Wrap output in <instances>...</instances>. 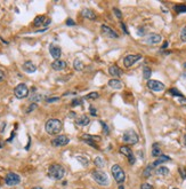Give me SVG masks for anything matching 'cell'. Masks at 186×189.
Here are the masks:
<instances>
[{
    "label": "cell",
    "mask_w": 186,
    "mask_h": 189,
    "mask_svg": "<svg viewBox=\"0 0 186 189\" xmlns=\"http://www.w3.org/2000/svg\"><path fill=\"white\" fill-rule=\"evenodd\" d=\"M45 129L49 135H56L61 132L62 121H58V119H49L45 125Z\"/></svg>",
    "instance_id": "cell-1"
},
{
    "label": "cell",
    "mask_w": 186,
    "mask_h": 189,
    "mask_svg": "<svg viewBox=\"0 0 186 189\" xmlns=\"http://www.w3.org/2000/svg\"><path fill=\"white\" fill-rule=\"evenodd\" d=\"M48 175L52 179H55V180H61L63 179L65 175V169L60 164H53L49 166L48 170Z\"/></svg>",
    "instance_id": "cell-2"
},
{
    "label": "cell",
    "mask_w": 186,
    "mask_h": 189,
    "mask_svg": "<svg viewBox=\"0 0 186 189\" xmlns=\"http://www.w3.org/2000/svg\"><path fill=\"white\" fill-rule=\"evenodd\" d=\"M111 172H112V175L113 178L115 179L119 185H122L126 180V174H125V171L121 169V166H119L118 164H114L112 166V169H111Z\"/></svg>",
    "instance_id": "cell-3"
},
{
    "label": "cell",
    "mask_w": 186,
    "mask_h": 189,
    "mask_svg": "<svg viewBox=\"0 0 186 189\" xmlns=\"http://www.w3.org/2000/svg\"><path fill=\"white\" fill-rule=\"evenodd\" d=\"M93 178L94 180L97 182L99 186H107L109 185V177H107V174L105 172H103L101 170H96V171H94L93 172Z\"/></svg>",
    "instance_id": "cell-4"
},
{
    "label": "cell",
    "mask_w": 186,
    "mask_h": 189,
    "mask_svg": "<svg viewBox=\"0 0 186 189\" xmlns=\"http://www.w3.org/2000/svg\"><path fill=\"white\" fill-rule=\"evenodd\" d=\"M122 140L127 145H136L138 142V140H139V138H138V134L134 129H128L123 134Z\"/></svg>",
    "instance_id": "cell-5"
},
{
    "label": "cell",
    "mask_w": 186,
    "mask_h": 189,
    "mask_svg": "<svg viewBox=\"0 0 186 189\" xmlns=\"http://www.w3.org/2000/svg\"><path fill=\"white\" fill-rule=\"evenodd\" d=\"M14 94L17 99H24L29 95V88L25 84H18L14 88Z\"/></svg>",
    "instance_id": "cell-6"
},
{
    "label": "cell",
    "mask_w": 186,
    "mask_h": 189,
    "mask_svg": "<svg viewBox=\"0 0 186 189\" xmlns=\"http://www.w3.org/2000/svg\"><path fill=\"white\" fill-rule=\"evenodd\" d=\"M147 87L153 92H162L166 88L165 84H162L161 81L159 80H154V79H149L147 80Z\"/></svg>",
    "instance_id": "cell-7"
},
{
    "label": "cell",
    "mask_w": 186,
    "mask_h": 189,
    "mask_svg": "<svg viewBox=\"0 0 186 189\" xmlns=\"http://www.w3.org/2000/svg\"><path fill=\"white\" fill-rule=\"evenodd\" d=\"M142 59V55L141 54H130V55H127V56L123 59V64H125L126 68H130L133 67L137 61H139Z\"/></svg>",
    "instance_id": "cell-8"
},
{
    "label": "cell",
    "mask_w": 186,
    "mask_h": 189,
    "mask_svg": "<svg viewBox=\"0 0 186 189\" xmlns=\"http://www.w3.org/2000/svg\"><path fill=\"white\" fill-rule=\"evenodd\" d=\"M5 182L7 186H17L21 182V178L16 173L10 172L5 177Z\"/></svg>",
    "instance_id": "cell-9"
},
{
    "label": "cell",
    "mask_w": 186,
    "mask_h": 189,
    "mask_svg": "<svg viewBox=\"0 0 186 189\" xmlns=\"http://www.w3.org/2000/svg\"><path fill=\"white\" fill-rule=\"evenodd\" d=\"M70 142V139L66 135H58L52 140V146L54 147H64Z\"/></svg>",
    "instance_id": "cell-10"
},
{
    "label": "cell",
    "mask_w": 186,
    "mask_h": 189,
    "mask_svg": "<svg viewBox=\"0 0 186 189\" xmlns=\"http://www.w3.org/2000/svg\"><path fill=\"white\" fill-rule=\"evenodd\" d=\"M50 22H52L50 18H47L46 16L41 15V16H37L34 18L33 24H34V27H45V28H47L50 24Z\"/></svg>",
    "instance_id": "cell-11"
},
{
    "label": "cell",
    "mask_w": 186,
    "mask_h": 189,
    "mask_svg": "<svg viewBox=\"0 0 186 189\" xmlns=\"http://www.w3.org/2000/svg\"><path fill=\"white\" fill-rule=\"evenodd\" d=\"M102 32L104 33L106 37H109V38H113V39H118V38H119L118 32H115L113 29L110 28L109 25H106V24L102 25Z\"/></svg>",
    "instance_id": "cell-12"
},
{
    "label": "cell",
    "mask_w": 186,
    "mask_h": 189,
    "mask_svg": "<svg viewBox=\"0 0 186 189\" xmlns=\"http://www.w3.org/2000/svg\"><path fill=\"white\" fill-rule=\"evenodd\" d=\"M49 53H50V55H52L55 60H60V57H61V55H62V49H61V47H58L57 45L52 44L49 46Z\"/></svg>",
    "instance_id": "cell-13"
},
{
    "label": "cell",
    "mask_w": 186,
    "mask_h": 189,
    "mask_svg": "<svg viewBox=\"0 0 186 189\" xmlns=\"http://www.w3.org/2000/svg\"><path fill=\"white\" fill-rule=\"evenodd\" d=\"M161 40H162V37L160 35H158V33H151L146 38V43L150 45L159 44V43H161Z\"/></svg>",
    "instance_id": "cell-14"
},
{
    "label": "cell",
    "mask_w": 186,
    "mask_h": 189,
    "mask_svg": "<svg viewBox=\"0 0 186 189\" xmlns=\"http://www.w3.org/2000/svg\"><path fill=\"white\" fill-rule=\"evenodd\" d=\"M109 73L114 78H119L122 76V69L119 68L117 64H113L109 68Z\"/></svg>",
    "instance_id": "cell-15"
},
{
    "label": "cell",
    "mask_w": 186,
    "mask_h": 189,
    "mask_svg": "<svg viewBox=\"0 0 186 189\" xmlns=\"http://www.w3.org/2000/svg\"><path fill=\"white\" fill-rule=\"evenodd\" d=\"M81 16L87 18V20H91V21H95L96 20V14L91 10V9H88V8H85L82 9V12H81Z\"/></svg>",
    "instance_id": "cell-16"
},
{
    "label": "cell",
    "mask_w": 186,
    "mask_h": 189,
    "mask_svg": "<svg viewBox=\"0 0 186 189\" xmlns=\"http://www.w3.org/2000/svg\"><path fill=\"white\" fill-rule=\"evenodd\" d=\"M23 70L28 73H33V72H36L37 67L33 62H31V61H26V62H24V64H23Z\"/></svg>",
    "instance_id": "cell-17"
},
{
    "label": "cell",
    "mask_w": 186,
    "mask_h": 189,
    "mask_svg": "<svg viewBox=\"0 0 186 189\" xmlns=\"http://www.w3.org/2000/svg\"><path fill=\"white\" fill-rule=\"evenodd\" d=\"M82 139H83V141H86L87 143H89L91 147L97 148V146H96V143H95V141L99 140V138H96V137H94V135H89V134H83V135H82Z\"/></svg>",
    "instance_id": "cell-18"
},
{
    "label": "cell",
    "mask_w": 186,
    "mask_h": 189,
    "mask_svg": "<svg viewBox=\"0 0 186 189\" xmlns=\"http://www.w3.org/2000/svg\"><path fill=\"white\" fill-rule=\"evenodd\" d=\"M52 68L56 71H60V70H63V69L66 68V62L63 60H55L52 63Z\"/></svg>",
    "instance_id": "cell-19"
},
{
    "label": "cell",
    "mask_w": 186,
    "mask_h": 189,
    "mask_svg": "<svg viewBox=\"0 0 186 189\" xmlns=\"http://www.w3.org/2000/svg\"><path fill=\"white\" fill-rule=\"evenodd\" d=\"M76 123H77V125H79V126H87V125L90 123V118H89L88 116H86V115H82V116H80L79 118H77Z\"/></svg>",
    "instance_id": "cell-20"
},
{
    "label": "cell",
    "mask_w": 186,
    "mask_h": 189,
    "mask_svg": "<svg viewBox=\"0 0 186 189\" xmlns=\"http://www.w3.org/2000/svg\"><path fill=\"white\" fill-rule=\"evenodd\" d=\"M109 86L110 87H112L114 89H121L122 88V83L118 78H113V79H111L109 81Z\"/></svg>",
    "instance_id": "cell-21"
},
{
    "label": "cell",
    "mask_w": 186,
    "mask_h": 189,
    "mask_svg": "<svg viewBox=\"0 0 186 189\" xmlns=\"http://www.w3.org/2000/svg\"><path fill=\"white\" fill-rule=\"evenodd\" d=\"M168 161H170V157L166 156V155H161L160 157H158V159H155V161L152 163V165H153V167H155V166H159L160 164L165 163V162H168Z\"/></svg>",
    "instance_id": "cell-22"
},
{
    "label": "cell",
    "mask_w": 186,
    "mask_h": 189,
    "mask_svg": "<svg viewBox=\"0 0 186 189\" xmlns=\"http://www.w3.org/2000/svg\"><path fill=\"white\" fill-rule=\"evenodd\" d=\"M155 173H157L158 175L166 177V175H168V174H169V169H168V167H166V166H160V167H158V169H157Z\"/></svg>",
    "instance_id": "cell-23"
},
{
    "label": "cell",
    "mask_w": 186,
    "mask_h": 189,
    "mask_svg": "<svg viewBox=\"0 0 186 189\" xmlns=\"http://www.w3.org/2000/svg\"><path fill=\"white\" fill-rule=\"evenodd\" d=\"M119 151H120V154L121 155H125V156L129 157L133 155V151H131V149L129 148V147H127V146H122L121 148L119 149Z\"/></svg>",
    "instance_id": "cell-24"
},
{
    "label": "cell",
    "mask_w": 186,
    "mask_h": 189,
    "mask_svg": "<svg viewBox=\"0 0 186 189\" xmlns=\"http://www.w3.org/2000/svg\"><path fill=\"white\" fill-rule=\"evenodd\" d=\"M161 155H162L161 148L159 147L158 143H154L153 147H152V156H154V157H160Z\"/></svg>",
    "instance_id": "cell-25"
},
{
    "label": "cell",
    "mask_w": 186,
    "mask_h": 189,
    "mask_svg": "<svg viewBox=\"0 0 186 189\" xmlns=\"http://www.w3.org/2000/svg\"><path fill=\"white\" fill-rule=\"evenodd\" d=\"M73 67H74V69H76L77 71H81V70H83V68H85V65H83V63H82V61H80L79 59H76V60H74V62H73Z\"/></svg>",
    "instance_id": "cell-26"
},
{
    "label": "cell",
    "mask_w": 186,
    "mask_h": 189,
    "mask_svg": "<svg viewBox=\"0 0 186 189\" xmlns=\"http://www.w3.org/2000/svg\"><path fill=\"white\" fill-rule=\"evenodd\" d=\"M153 165L151 164V165H149L147 167H146L145 170H144V172H143V177L144 178H150L151 175H152V172H153Z\"/></svg>",
    "instance_id": "cell-27"
},
{
    "label": "cell",
    "mask_w": 186,
    "mask_h": 189,
    "mask_svg": "<svg viewBox=\"0 0 186 189\" xmlns=\"http://www.w3.org/2000/svg\"><path fill=\"white\" fill-rule=\"evenodd\" d=\"M94 163H95V165H96L97 167H99V169H102V167L104 166V164H105V162H104V159H103L102 157H96L95 161H94Z\"/></svg>",
    "instance_id": "cell-28"
},
{
    "label": "cell",
    "mask_w": 186,
    "mask_h": 189,
    "mask_svg": "<svg viewBox=\"0 0 186 189\" xmlns=\"http://www.w3.org/2000/svg\"><path fill=\"white\" fill-rule=\"evenodd\" d=\"M98 97H99V94L97 92H91L86 97V99L87 100H97Z\"/></svg>",
    "instance_id": "cell-29"
},
{
    "label": "cell",
    "mask_w": 186,
    "mask_h": 189,
    "mask_svg": "<svg viewBox=\"0 0 186 189\" xmlns=\"http://www.w3.org/2000/svg\"><path fill=\"white\" fill-rule=\"evenodd\" d=\"M174 9L177 13H186V6L185 5H176Z\"/></svg>",
    "instance_id": "cell-30"
},
{
    "label": "cell",
    "mask_w": 186,
    "mask_h": 189,
    "mask_svg": "<svg viewBox=\"0 0 186 189\" xmlns=\"http://www.w3.org/2000/svg\"><path fill=\"white\" fill-rule=\"evenodd\" d=\"M143 77H144V78H145V79H149V78H150V76H151V69L150 68H147V67H145V68L143 69Z\"/></svg>",
    "instance_id": "cell-31"
},
{
    "label": "cell",
    "mask_w": 186,
    "mask_h": 189,
    "mask_svg": "<svg viewBox=\"0 0 186 189\" xmlns=\"http://www.w3.org/2000/svg\"><path fill=\"white\" fill-rule=\"evenodd\" d=\"M170 94H172L175 97H183V94L180 92H178V89L176 88H171L170 89Z\"/></svg>",
    "instance_id": "cell-32"
},
{
    "label": "cell",
    "mask_w": 186,
    "mask_h": 189,
    "mask_svg": "<svg viewBox=\"0 0 186 189\" xmlns=\"http://www.w3.org/2000/svg\"><path fill=\"white\" fill-rule=\"evenodd\" d=\"M77 159H78L79 162H81V163H82V165H87V164L89 163L87 158H83V157H81V156H78V157H77Z\"/></svg>",
    "instance_id": "cell-33"
},
{
    "label": "cell",
    "mask_w": 186,
    "mask_h": 189,
    "mask_svg": "<svg viewBox=\"0 0 186 189\" xmlns=\"http://www.w3.org/2000/svg\"><path fill=\"white\" fill-rule=\"evenodd\" d=\"M180 39L183 41H186V27H184V29H183L182 32H180Z\"/></svg>",
    "instance_id": "cell-34"
},
{
    "label": "cell",
    "mask_w": 186,
    "mask_h": 189,
    "mask_svg": "<svg viewBox=\"0 0 186 189\" xmlns=\"http://www.w3.org/2000/svg\"><path fill=\"white\" fill-rule=\"evenodd\" d=\"M113 13L115 14V16H117L118 18H121V17H122V13L120 12V9L114 8V9H113Z\"/></svg>",
    "instance_id": "cell-35"
},
{
    "label": "cell",
    "mask_w": 186,
    "mask_h": 189,
    "mask_svg": "<svg viewBox=\"0 0 186 189\" xmlns=\"http://www.w3.org/2000/svg\"><path fill=\"white\" fill-rule=\"evenodd\" d=\"M41 95H38V94H36V95H32L31 97V101L32 102H36V101H40V99H41Z\"/></svg>",
    "instance_id": "cell-36"
},
{
    "label": "cell",
    "mask_w": 186,
    "mask_h": 189,
    "mask_svg": "<svg viewBox=\"0 0 186 189\" xmlns=\"http://www.w3.org/2000/svg\"><path fill=\"white\" fill-rule=\"evenodd\" d=\"M82 103V101L80 100V99H76V100L72 101V107H76V105H79Z\"/></svg>",
    "instance_id": "cell-37"
},
{
    "label": "cell",
    "mask_w": 186,
    "mask_h": 189,
    "mask_svg": "<svg viewBox=\"0 0 186 189\" xmlns=\"http://www.w3.org/2000/svg\"><path fill=\"white\" fill-rule=\"evenodd\" d=\"M34 109H37V105L36 103H32V105H30V107H29L28 108V110H26V113H31V111H33V110H34Z\"/></svg>",
    "instance_id": "cell-38"
},
{
    "label": "cell",
    "mask_w": 186,
    "mask_h": 189,
    "mask_svg": "<svg viewBox=\"0 0 186 189\" xmlns=\"http://www.w3.org/2000/svg\"><path fill=\"white\" fill-rule=\"evenodd\" d=\"M141 189H153V187L150 185V183H143L141 186Z\"/></svg>",
    "instance_id": "cell-39"
},
{
    "label": "cell",
    "mask_w": 186,
    "mask_h": 189,
    "mask_svg": "<svg viewBox=\"0 0 186 189\" xmlns=\"http://www.w3.org/2000/svg\"><path fill=\"white\" fill-rule=\"evenodd\" d=\"M60 100V97H48L47 100H46V102H48V103H50V102H56V101Z\"/></svg>",
    "instance_id": "cell-40"
},
{
    "label": "cell",
    "mask_w": 186,
    "mask_h": 189,
    "mask_svg": "<svg viewBox=\"0 0 186 189\" xmlns=\"http://www.w3.org/2000/svg\"><path fill=\"white\" fill-rule=\"evenodd\" d=\"M128 159H129V163L131 165H134V164H135V162H136V158H135V156H134V154L131 155V156L128 157Z\"/></svg>",
    "instance_id": "cell-41"
},
{
    "label": "cell",
    "mask_w": 186,
    "mask_h": 189,
    "mask_svg": "<svg viewBox=\"0 0 186 189\" xmlns=\"http://www.w3.org/2000/svg\"><path fill=\"white\" fill-rule=\"evenodd\" d=\"M66 25H71V27H73V25H76V22H74L72 18H68V20H66Z\"/></svg>",
    "instance_id": "cell-42"
},
{
    "label": "cell",
    "mask_w": 186,
    "mask_h": 189,
    "mask_svg": "<svg viewBox=\"0 0 186 189\" xmlns=\"http://www.w3.org/2000/svg\"><path fill=\"white\" fill-rule=\"evenodd\" d=\"M179 172H180V175H182L183 179H185V178H186V170L180 167V169H179Z\"/></svg>",
    "instance_id": "cell-43"
},
{
    "label": "cell",
    "mask_w": 186,
    "mask_h": 189,
    "mask_svg": "<svg viewBox=\"0 0 186 189\" xmlns=\"http://www.w3.org/2000/svg\"><path fill=\"white\" fill-rule=\"evenodd\" d=\"M90 113H91V115H93V116H95V115H96V110H95V108H94V107H90Z\"/></svg>",
    "instance_id": "cell-44"
},
{
    "label": "cell",
    "mask_w": 186,
    "mask_h": 189,
    "mask_svg": "<svg viewBox=\"0 0 186 189\" xmlns=\"http://www.w3.org/2000/svg\"><path fill=\"white\" fill-rule=\"evenodd\" d=\"M4 78H5V73H4V71H1V70H0V81L4 80Z\"/></svg>",
    "instance_id": "cell-45"
},
{
    "label": "cell",
    "mask_w": 186,
    "mask_h": 189,
    "mask_svg": "<svg viewBox=\"0 0 186 189\" xmlns=\"http://www.w3.org/2000/svg\"><path fill=\"white\" fill-rule=\"evenodd\" d=\"M121 27H122V30H123V31H125V32L128 35V30H127V28H126V25L123 24V23H121Z\"/></svg>",
    "instance_id": "cell-46"
},
{
    "label": "cell",
    "mask_w": 186,
    "mask_h": 189,
    "mask_svg": "<svg viewBox=\"0 0 186 189\" xmlns=\"http://www.w3.org/2000/svg\"><path fill=\"white\" fill-rule=\"evenodd\" d=\"M167 46H168V43H165V45H163V46H162V48H167Z\"/></svg>",
    "instance_id": "cell-47"
},
{
    "label": "cell",
    "mask_w": 186,
    "mask_h": 189,
    "mask_svg": "<svg viewBox=\"0 0 186 189\" xmlns=\"http://www.w3.org/2000/svg\"><path fill=\"white\" fill-rule=\"evenodd\" d=\"M32 189H42V188H41V187H33Z\"/></svg>",
    "instance_id": "cell-48"
},
{
    "label": "cell",
    "mask_w": 186,
    "mask_h": 189,
    "mask_svg": "<svg viewBox=\"0 0 186 189\" xmlns=\"http://www.w3.org/2000/svg\"><path fill=\"white\" fill-rule=\"evenodd\" d=\"M184 140H185V145H186V135L184 137Z\"/></svg>",
    "instance_id": "cell-49"
},
{
    "label": "cell",
    "mask_w": 186,
    "mask_h": 189,
    "mask_svg": "<svg viewBox=\"0 0 186 189\" xmlns=\"http://www.w3.org/2000/svg\"><path fill=\"white\" fill-rule=\"evenodd\" d=\"M119 189H123V187H122V186H120V187H119Z\"/></svg>",
    "instance_id": "cell-50"
},
{
    "label": "cell",
    "mask_w": 186,
    "mask_h": 189,
    "mask_svg": "<svg viewBox=\"0 0 186 189\" xmlns=\"http://www.w3.org/2000/svg\"><path fill=\"white\" fill-rule=\"evenodd\" d=\"M0 148H2V143H0Z\"/></svg>",
    "instance_id": "cell-51"
},
{
    "label": "cell",
    "mask_w": 186,
    "mask_h": 189,
    "mask_svg": "<svg viewBox=\"0 0 186 189\" xmlns=\"http://www.w3.org/2000/svg\"><path fill=\"white\" fill-rule=\"evenodd\" d=\"M175 189H177V188H175Z\"/></svg>",
    "instance_id": "cell-52"
}]
</instances>
